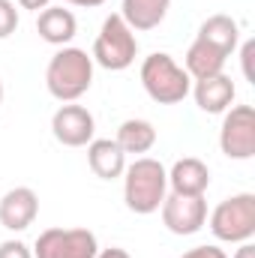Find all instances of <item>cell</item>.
Listing matches in <instances>:
<instances>
[{
	"mask_svg": "<svg viewBox=\"0 0 255 258\" xmlns=\"http://www.w3.org/2000/svg\"><path fill=\"white\" fill-rule=\"evenodd\" d=\"M168 9H171V0H123L120 18L132 30H153L165 21Z\"/></svg>",
	"mask_w": 255,
	"mask_h": 258,
	"instance_id": "9a60e30c",
	"label": "cell"
},
{
	"mask_svg": "<svg viewBox=\"0 0 255 258\" xmlns=\"http://www.w3.org/2000/svg\"><path fill=\"white\" fill-rule=\"evenodd\" d=\"M75 30H78V21L75 15L63 9V6H45L36 18V33L48 42V45H60L75 39Z\"/></svg>",
	"mask_w": 255,
	"mask_h": 258,
	"instance_id": "5bb4252c",
	"label": "cell"
},
{
	"mask_svg": "<svg viewBox=\"0 0 255 258\" xmlns=\"http://www.w3.org/2000/svg\"><path fill=\"white\" fill-rule=\"evenodd\" d=\"M0 258H33V249L24 240H3L0 243Z\"/></svg>",
	"mask_w": 255,
	"mask_h": 258,
	"instance_id": "ffe728a7",
	"label": "cell"
},
{
	"mask_svg": "<svg viewBox=\"0 0 255 258\" xmlns=\"http://www.w3.org/2000/svg\"><path fill=\"white\" fill-rule=\"evenodd\" d=\"M0 102H3V81H0Z\"/></svg>",
	"mask_w": 255,
	"mask_h": 258,
	"instance_id": "4316f807",
	"label": "cell"
},
{
	"mask_svg": "<svg viewBox=\"0 0 255 258\" xmlns=\"http://www.w3.org/2000/svg\"><path fill=\"white\" fill-rule=\"evenodd\" d=\"M63 3H72V6H84V9H93V6H102L105 0H63Z\"/></svg>",
	"mask_w": 255,
	"mask_h": 258,
	"instance_id": "484cf974",
	"label": "cell"
},
{
	"mask_svg": "<svg viewBox=\"0 0 255 258\" xmlns=\"http://www.w3.org/2000/svg\"><path fill=\"white\" fill-rule=\"evenodd\" d=\"M141 84L147 96L159 105H177L189 96L192 78L183 66L165 51H153L141 63Z\"/></svg>",
	"mask_w": 255,
	"mask_h": 258,
	"instance_id": "3957f363",
	"label": "cell"
},
{
	"mask_svg": "<svg viewBox=\"0 0 255 258\" xmlns=\"http://www.w3.org/2000/svg\"><path fill=\"white\" fill-rule=\"evenodd\" d=\"M180 258H228L219 246H195L189 252H183Z\"/></svg>",
	"mask_w": 255,
	"mask_h": 258,
	"instance_id": "44dd1931",
	"label": "cell"
},
{
	"mask_svg": "<svg viewBox=\"0 0 255 258\" xmlns=\"http://www.w3.org/2000/svg\"><path fill=\"white\" fill-rule=\"evenodd\" d=\"M96 258H132L126 249H120V246H108V249H102V252H96Z\"/></svg>",
	"mask_w": 255,
	"mask_h": 258,
	"instance_id": "cb8c5ba5",
	"label": "cell"
},
{
	"mask_svg": "<svg viewBox=\"0 0 255 258\" xmlns=\"http://www.w3.org/2000/svg\"><path fill=\"white\" fill-rule=\"evenodd\" d=\"M168 186L174 195H204L210 186V168L195 156H183L171 165Z\"/></svg>",
	"mask_w": 255,
	"mask_h": 258,
	"instance_id": "4fadbf2b",
	"label": "cell"
},
{
	"mask_svg": "<svg viewBox=\"0 0 255 258\" xmlns=\"http://www.w3.org/2000/svg\"><path fill=\"white\" fill-rule=\"evenodd\" d=\"M210 231L222 243H246L255 234V195L237 192L219 201L210 213Z\"/></svg>",
	"mask_w": 255,
	"mask_h": 258,
	"instance_id": "5b68a950",
	"label": "cell"
},
{
	"mask_svg": "<svg viewBox=\"0 0 255 258\" xmlns=\"http://www.w3.org/2000/svg\"><path fill=\"white\" fill-rule=\"evenodd\" d=\"M123 153H147L153 144H156V129L150 120H141V117H129L117 126V138Z\"/></svg>",
	"mask_w": 255,
	"mask_h": 258,
	"instance_id": "ac0fdd59",
	"label": "cell"
},
{
	"mask_svg": "<svg viewBox=\"0 0 255 258\" xmlns=\"http://www.w3.org/2000/svg\"><path fill=\"white\" fill-rule=\"evenodd\" d=\"M162 222L171 234H180V237H189L195 231L204 228L207 222V201L204 195H165L162 201Z\"/></svg>",
	"mask_w": 255,
	"mask_h": 258,
	"instance_id": "ba28073f",
	"label": "cell"
},
{
	"mask_svg": "<svg viewBox=\"0 0 255 258\" xmlns=\"http://www.w3.org/2000/svg\"><path fill=\"white\" fill-rule=\"evenodd\" d=\"M21 9H33V12H42L45 6H51V0H18Z\"/></svg>",
	"mask_w": 255,
	"mask_h": 258,
	"instance_id": "603a6c76",
	"label": "cell"
},
{
	"mask_svg": "<svg viewBox=\"0 0 255 258\" xmlns=\"http://www.w3.org/2000/svg\"><path fill=\"white\" fill-rule=\"evenodd\" d=\"M168 195V171L159 159L141 156L123 171V201L132 213L147 216L162 207Z\"/></svg>",
	"mask_w": 255,
	"mask_h": 258,
	"instance_id": "6da1fadb",
	"label": "cell"
},
{
	"mask_svg": "<svg viewBox=\"0 0 255 258\" xmlns=\"http://www.w3.org/2000/svg\"><path fill=\"white\" fill-rule=\"evenodd\" d=\"M192 96H195V105L207 114H225L237 96V87L234 81L219 72V75H210V78H198L192 84Z\"/></svg>",
	"mask_w": 255,
	"mask_h": 258,
	"instance_id": "8fae6325",
	"label": "cell"
},
{
	"mask_svg": "<svg viewBox=\"0 0 255 258\" xmlns=\"http://www.w3.org/2000/svg\"><path fill=\"white\" fill-rule=\"evenodd\" d=\"M39 213V195L30 186H15L0 198V225L6 231H24Z\"/></svg>",
	"mask_w": 255,
	"mask_h": 258,
	"instance_id": "30bf717a",
	"label": "cell"
},
{
	"mask_svg": "<svg viewBox=\"0 0 255 258\" xmlns=\"http://www.w3.org/2000/svg\"><path fill=\"white\" fill-rule=\"evenodd\" d=\"M198 39H204L207 45L219 48L225 57H231L237 42H240V27H237V21L231 15H210L207 21H201Z\"/></svg>",
	"mask_w": 255,
	"mask_h": 258,
	"instance_id": "2e32d148",
	"label": "cell"
},
{
	"mask_svg": "<svg viewBox=\"0 0 255 258\" xmlns=\"http://www.w3.org/2000/svg\"><path fill=\"white\" fill-rule=\"evenodd\" d=\"M135 54H138L135 30L120 18V12L108 15L93 42V54H90L93 63H99L102 69H111V72H123L135 63Z\"/></svg>",
	"mask_w": 255,
	"mask_h": 258,
	"instance_id": "277c9868",
	"label": "cell"
},
{
	"mask_svg": "<svg viewBox=\"0 0 255 258\" xmlns=\"http://www.w3.org/2000/svg\"><path fill=\"white\" fill-rule=\"evenodd\" d=\"M96 234L87 228H45L33 246V258H96Z\"/></svg>",
	"mask_w": 255,
	"mask_h": 258,
	"instance_id": "8992f818",
	"label": "cell"
},
{
	"mask_svg": "<svg viewBox=\"0 0 255 258\" xmlns=\"http://www.w3.org/2000/svg\"><path fill=\"white\" fill-rule=\"evenodd\" d=\"M18 27V9L12 0H0V39H9Z\"/></svg>",
	"mask_w": 255,
	"mask_h": 258,
	"instance_id": "d6986e66",
	"label": "cell"
},
{
	"mask_svg": "<svg viewBox=\"0 0 255 258\" xmlns=\"http://www.w3.org/2000/svg\"><path fill=\"white\" fill-rule=\"evenodd\" d=\"M51 132L54 138L63 144V147H87L93 141V132H96V120L93 114L84 108V105H75V102H63L54 117H51Z\"/></svg>",
	"mask_w": 255,
	"mask_h": 258,
	"instance_id": "9c48e42d",
	"label": "cell"
},
{
	"mask_svg": "<svg viewBox=\"0 0 255 258\" xmlns=\"http://www.w3.org/2000/svg\"><path fill=\"white\" fill-rule=\"evenodd\" d=\"M252 54H255V42H243V51H240V57H243V75H246V81H255L252 75Z\"/></svg>",
	"mask_w": 255,
	"mask_h": 258,
	"instance_id": "7402d4cb",
	"label": "cell"
},
{
	"mask_svg": "<svg viewBox=\"0 0 255 258\" xmlns=\"http://www.w3.org/2000/svg\"><path fill=\"white\" fill-rule=\"evenodd\" d=\"M225 54L219 51V48H213V45H207L204 39H198L195 36V42L189 45V51H186V60H183V69L189 72L192 81H198V78H210V75H219L222 69H225Z\"/></svg>",
	"mask_w": 255,
	"mask_h": 258,
	"instance_id": "e0dca14e",
	"label": "cell"
},
{
	"mask_svg": "<svg viewBox=\"0 0 255 258\" xmlns=\"http://www.w3.org/2000/svg\"><path fill=\"white\" fill-rule=\"evenodd\" d=\"M219 147L228 159H252L255 156V111L252 105H231L222 117Z\"/></svg>",
	"mask_w": 255,
	"mask_h": 258,
	"instance_id": "52a82bcc",
	"label": "cell"
},
{
	"mask_svg": "<svg viewBox=\"0 0 255 258\" xmlns=\"http://www.w3.org/2000/svg\"><path fill=\"white\" fill-rule=\"evenodd\" d=\"M87 165L102 180H117L126 171V153L114 138H93L87 144Z\"/></svg>",
	"mask_w": 255,
	"mask_h": 258,
	"instance_id": "7c38bea8",
	"label": "cell"
},
{
	"mask_svg": "<svg viewBox=\"0 0 255 258\" xmlns=\"http://www.w3.org/2000/svg\"><path fill=\"white\" fill-rule=\"evenodd\" d=\"M93 84V57L84 48L63 45L45 69V87L57 102L81 99Z\"/></svg>",
	"mask_w": 255,
	"mask_h": 258,
	"instance_id": "7a4b0ae2",
	"label": "cell"
},
{
	"mask_svg": "<svg viewBox=\"0 0 255 258\" xmlns=\"http://www.w3.org/2000/svg\"><path fill=\"white\" fill-rule=\"evenodd\" d=\"M234 258H255V246L246 240V243H240V249L234 252Z\"/></svg>",
	"mask_w": 255,
	"mask_h": 258,
	"instance_id": "d4e9b609",
	"label": "cell"
}]
</instances>
